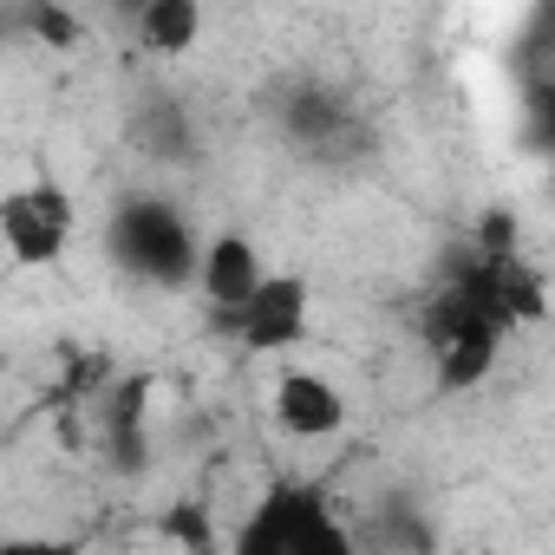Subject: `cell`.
<instances>
[{"label": "cell", "instance_id": "7", "mask_svg": "<svg viewBox=\"0 0 555 555\" xmlns=\"http://www.w3.org/2000/svg\"><path fill=\"white\" fill-rule=\"evenodd\" d=\"M282 131H288L301 151L327 157L340 138H353V131H360V118H353L327 86H295V92H288V105H282Z\"/></svg>", "mask_w": 555, "mask_h": 555}, {"label": "cell", "instance_id": "11", "mask_svg": "<svg viewBox=\"0 0 555 555\" xmlns=\"http://www.w3.org/2000/svg\"><path fill=\"white\" fill-rule=\"evenodd\" d=\"M14 21H21L40 47H53V53L79 47V14H66V8H47V0H34V8H21Z\"/></svg>", "mask_w": 555, "mask_h": 555}, {"label": "cell", "instance_id": "5", "mask_svg": "<svg viewBox=\"0 0 555 555\" xmlns=\"http://www.w3.org/2000/svg\"><path fill=\"white\" fill-rule=\"evenodd\" d=\"M261 282H268V268H261V248L248 242V235H209L203 242V268H196V288H203V301L216 308V327L222 334H235V314L261 295Z\"/></svg>", "mask_w": 555, "mask_h": 555}, {"label": "cell", "instance_id": "13", "mask_svg": "<svg viewBox=\"0 0 555 555\" xmlns=\"http://www.w3.org/2000/svg\"><path fill=\"white\" fill-rule=\"evenodd\" d=\"M0 555H86V542H73V535H8Z\"/></svg>", "mask_w": 555, "mask_h": 555}, {"label": "cell", "instance_id": "9", "mask_svg": "<svg viewBox=\"0 0 555 555\" xmlns=\"http://www.w3.org/2000/svg\"><path fill=\"white\" fill-rule=\"evenodd\" d=\"M196 34H203V8H196V0H144V8H138L144 53H190Z\"/></svg>", "mask_w": 555, "mask_h": 555}, {"label": "cell", "instance_id": "2", "mask_svg": "<svg viewBox=\"0 0 555 555\" xmlns=\"http://www.w3.org/2000/svg\"><path fill=\"white\" fill-rule=\"evenodd\" d=\"M105 248L125 274L157 282V288H190L203 268V242L190 235L183 209L164 196H125L105 222Z\"/></svg>", "mask_w": 555, "mask_h": 555}, {"label": "cell", "instance_id": "1", "mask_svg": "<svg viewBox=\"0 0 555 555\" xmlns=\"http://www.w3.org/2000/svg\"><path fill=\"white\" fill-rule=\"evenodd\" d=\"M229 555H360V542L314 483L274 477L261 490V503L242 516Z\"/></svg>", "mask_w": 555, "mask_h": 555}, {"label": "cell", "instance_id": "3", "mask_svg": "<svg viewBox=\"0 0 555 555\" xmlns=\"http://www.w3.org/2000/svg\"><path fill=\"white\" fill-rule=\"evenodd\" d=\"M73 196L60 183H27V190H8L0 196V242L21 268H47L66 255L73 242Z\"/></svg>", "mask_w": 555, "mask_h": 555}, {"label": "cell", "instance_id": "10", "mask_svg": "<svg viewBox=\"0 0 555 555\" xmlns=\"http://www.w3.org/2000/svg\"><path fill=\"white\" fill-rule=\"evenodd\" d=\"M379 542L399 548V555H431V522L412 503H386L379 509Z\"/></svg>", "mask_w": 555, "mask_h": 555}, {"label": "cell", "instance_id": "12", "mask_svg": "<svg viewBox=\"0 0 555 555\" xmlns=\"http://www.w3.org/2000/svg\"><path fill=\"white\" fill-rule=\"evenodd\" d=\"M164 529H170L190 555H216V529H209V509H203V503H177V509L164 516Z\"/></svg>", "mask_w": 555, "mask_h": 555}, {"label": "cell", "instance_id": "8", "mask_svg": "<svg viewBox=\"0 0 555 555\" xmlns=\"http://www.w3.org/2000/svg\"><path fill=\"white\" fill-rule=\"evenodd\" d=\"M496 353H503V334H496V327H470V334L444 340V347H438V392H470V386H483L490 366H496Z\"/></svg>", "mask_w": 555, "mask_h": 555}, {"label": "cell", "instance_id": "6", "mask_svg": "<svg viewBox=\"0 0 555 555\" xmlns=\"http://www.w3.org/2000/svg\"><path fill=\"white\" fill-rule=\"evenodd\" d=\"M274 425L288 438H334L347 425V399L321 373H282V386H274Z\"/></svg>", "mask_w": 555, "mask_h": 555}, {"label": "cell", "instance_id": "4", "mask_svg": "<svg viewBox=\"0 0 555 555\" xmlns=\"http://www.w3.org/2000/svg\"><path fill=\"white\" fill-rule=\"evenodd\" d=\"M308 314H314L308 274H268L261 295L235 314V340H242L248 353H288V347H301Z\"/></svg>", "mask_w": 555, "mask_h": 555}]
</instances>
